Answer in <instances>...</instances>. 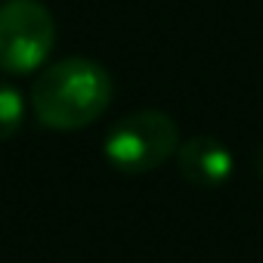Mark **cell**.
Instances as JSON below:
<instances>
[{
	"label": "cell",
	"instance_id": "obj_1",
	"mask_svg": "<svg viewBox=\"0 0 263 263\" xmlns=\"http://www.w3.org/2000/svg\"><path fill=\"white\" fill-rule=\"evenodd\" d=\"M115 81L105 65L90 56H65L44 65L31 84V111L41 127L74 134L105 115Z\"/></svg>",
	"mask_w": 263,
	"mask_h": 263
},
{
	"label": "cell",
	"instance_id": "obj_2",
	"mask_svg": "<svg viewBox=\"0 0 263 263\" xmlns=\"http://www.w3.org/2000/svg\"><path fill=\"white\" fill-rule=\"evenodd\" d=\"M180 149V127L167 111L140 108L118 118L102 140L105 161L124 177H143Z\"/></svg>",
	"mask_w": 263,
	"mask_h": 263
},
{
	"label": "cell",
	"instance_id": "obj_3",
	"mask_svg": "<svg viewBox=\"0 0 263 263\" xmlns=\"http://www.w3.org/2000/svg\"><path fill=\"white\" fill-rule=\"evenodd\" d=\"M56 47V19L41 0L0 4V71L37 74Z\"/></svg>",
	"mask_w": 263,
	"mask_h": 263
},
{
	"label": "cell",
	"instance_id": "obj_4",
	"mask_svg": "<svg viewBox=\"0 0 263 263\" xmlns=\"http://www.w3.org/2000/svg\"><path fill=\"white\" fill-rule=\"evenodd\" d=\"M177 167L186 183L214 189V186L229 183V177L235 171V158L226 143H220L214 137H192L189 143H183L177 149Z\"/></svg>",
	"mask_w": 263,
	"mask_h": 263
},
{
	"label": "cell",
	"instance_id": "obj_5",
	"mask_svg": "<svg viewBox=\"0 0 263 263\" xmlns=\"http://www.w3.org/2000/svg\"><path fill=\"white\" fill-rule=\"evenodd\" d=\"M25 108H28V102H25L22 90L13 87V84H7V81H0V143L13 140L22 130Z\"/></svg>",
	"mask_w": 263,
	"mask_h": 263
}]
</instances>
